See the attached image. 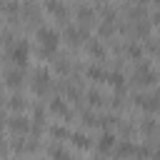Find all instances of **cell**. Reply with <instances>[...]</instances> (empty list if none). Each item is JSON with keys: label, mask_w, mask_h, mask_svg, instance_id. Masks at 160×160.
Segmentation results:
<instances>
[{"label": "cell", "mask_w": 160, "mask_h": 160, "mask_svg": "<svg viewBox=\"0 0 160 160\" xmlns=\"http://www.w3.org/2000/svg\"><path fill=\"white\" fill-rule=\"evenodd\" d=\"M60 40H62V35L55 28L40 25L35 30V50H38V55L45 58V60H52L58 55V50H60Z\"/></svg>", "instance_id": "6da1fadb"}, {"label": "cell", "mask_w": 160, "mask_h": 160, "mask_svg": "<svg viewBox=\"0 0 160 160\" xmlns=\"http://www.w3.org/2000/svg\"><path fill=\"white\" fill-rule=\"evenodd\" d=\"M158 82V70L152 68V62L150 60H138L135 62V68H132V72H130V85H135V88H140V90H148V88H152Z\"/></svg>", "instance_id": "7a4b0ae2"}, {"label": "cell", "mask_w": 160, "mask_h": 160, "mask_svg": "<svg viewBox=\"0 0 160 160\" xmlns=\"http://www.w3.org/2000/svg\"><path fill=\"white\" fill-rule=\"evenodd\" d=\"M30 55H32V48H30V42L22 40V38H15V40L8 45V60H10L12 65H18V68H28Z\"/></svg>", "instance_id": "3957f363"}, {"label": "cell", "mask_w": 160, "mask_h": 160, "mask_svg": "<svg viewBox=\"0 0 160 160\" xmlns=\"http://www.w3.org/2000/svg\"><path fill=\"white\" fill-rule=\"evenodd\" d=\"M60 35H62V40H65L68 45L78 48V45H85V42H88V38H90V25H82V22H65Z\"/></svg>", "instance_id": "277c9868"}, {"label": "cell", "mask_w": 160, "mask_h": 160, "mask_svg": "<svg viewBox=\"0 0 160 160\" xmlns=\"http://www.w3.org/2000/svg\"><path fill=\"white\" fill-rule=\"evenodd\" d=\"M30 90H32L38 98L50 95V90H52V72H50L48 68H38V70L32 72V78H30Z\"/></svg>", "instance_id": "5b68a950"}, {"label": "cell", "mask_w": 160, "mask_h": 160, "mask_svg": "<svg viewBox=\"0 0 160 160\" xmlns=\"http://www.w3.org/2000/svg\"><path fill=\"white\" fill-rule=\"evenodd\" d=\"M115 145H118V135L110 128H102V132L95 142V152L98 155H110V152H115Z\"/></svg>", "instance_id": "8992f818"}, {"label": "cell", "mask_w": 160, "mask_h": 160, "mask_svg": "<svg viewBox=\"0 0 160 160\" xmlns=\"http://www.w3.org/2000/svg\"><path fill=\"white\" fill-rule=\"evenodd\" d=\"M8 130L12 135H28L30 132V118L25 112H12L8 118Z\"/></svg>", "instance_id": "52a82bcc"}, {"label": "cell", "mask_w": 160, "mask_h": 160, "mask_svg": "<svg viewBox=\"0 0 160 160\" xmlns=\"http://www.w3.org/2000/svg\"><path fill=\"white\" fill-rule=\"evenodd\" d=\"M2 80H5V85H8L10 90H20V88L25 85V68H18V65L8 68V70L2 72Z\"/></svg>", "instance_id": "ba28073f"}, {"label": "cell", "mask_w": 160, "mask_h": 160, "mask_svg": "<svg viewBox=\"0 0 160 160\" xmlns=\"http://www.w3.org/2000/svg\"><path fill=\"white\" fill-rule=\"evenodd\" d=\"M42 8H45V10H48L58 22H62V25H65V22H68V18H70L68 5H65V2H60V0H45V2H42Z\"/></svg>", "instance_id": "9c48e42d"}, {"label": "cell", "mask_w": 160, "mask_h": 160, "mask_svg": "<svg viewBox=\"0 0 160 160\" xmlns=\"http://www.w3.org/2000/svg\"><path fill=\"white\" fill-rule=\"evenodd\" d=\"M48 110H50L52 115H58V118H65V120H70V118H72V110H70L68 100H65V98H60V95H52V98H50Z\"/></svg>", "instance_id": "30bf717a"}, {"label": "cell", "mask_w": 160, "mask_h": 160, "mask_svg": "<svg viewBox=\"0 0 160 160\" xmlns=\"http://www.w3.org/2000/svg\"><path fill=\"white\" fill-rule=\"evenodd\" d=\"M85 50H88V55H90L92 60H98V62L108 60V50H105V45H102L100 40H95V38H88V42H85Z\"/></svg>", "instance_id": "8fae6325"}, {"label": "cell", "mask_w": 160, "mask_h": 160, "mask_svg": "<svg viewBox=\"0 0 160 160\" xmlns=\"http://www.w3.org/2000/svg\"><path fill=\"white\" fill-rule=\"evenodd\" d=\"M105 82H108L112 90H118V92H125V95H128V78H125L120 70H108Z\"/></svg>", "instance_id": "7c38bea8"}, {"label": "cell", "mask_w": 160, "mask_h": 160, "mask_svg": "<svg viewBox=\"0 0 160 160\" xmlns=\"http://www.w3.org/2000/svg\"><path fill=\"white\" fill-rule=\"evenodd\" d=\"M75 18H78V22H82V25H92V22L98 20V10L82 2V5L75 8Z\"/></svg>", "instance_id": "4fadbf2b"}, {"label": "cell", "mask_w": 160, "mask_h": 160, "mask_svg": "<svg viewBox=\"0 0 160 160\" xmlns=\"http://www.w3.org/2000/svg\"><path fill=\"white\" fill-rule=\"evenodd\" d=\"M85 78L88 80H92V82H105V78H108V70L95 60V62H90V65H85Z\"/></svg>", "instance_id": "5bb4252c"}, {"label": "cell", "mask_w": 160, "mask_h": 160, "mask_svg": "<svg viewBox=\"0 0 160 160\" xmlns=\"http://www.w3.org/2000/svg\"><path fill=\"white\" fill-rule=\"evenodd\" d=\"M80 120H82V125L85 128H102V118L95 112V108H82L80 110Z\"/></svg>", "instance_id": "9a60e30c"}, {"label": "cell", "mask_w": 160, "mask_h": 160, "mask_svg": "<svg viewBox=\"0 0 160 160\" xmlns=\"http://www.w3.org/2000/svg\"><path fill=\"white\" fill-rule=\"evenodd\" d=\"M122 52H125L130 60H140V58L145 55V48L140 45V40H132V38H130V40L122 45Z\"/></svg>", "instance_id": "2e32d148"}, {"label": "cell", "mask_w": 160, "mask_h": 160, "mask_svg": "<svg viewBox=\"0 0 160 160\" xmlns=\"http://www.w3.org/2000/svg\"><path fill=\"white\" fill-rule=\"evenodd\" d=\"M70 142L78 148V150H90L95 142H92V138L88 135V132H80V130H75L72 135H70Z\"/></svg>", "instance_id": "e0dca14e"}, {"label": "cell", "mask_w": 160, "mask_h": 160, "mask_svg": "<svg viewBox=\"0 0 160 160\" xmlns=\"http://www.w3.org/2000/svg\"><path fill=\"white\" fill-rule=\"evenodd\" d=\"M135 152H138V145H132L130 138H120V142L115 145V155H118V158H130V155H135Z\"/></svg>", "instance_id": "ac0fdd59"}, {"label": "cell", "mask_w": 160, "mask_h": 160, "mask_svg": "<svg viewBox=\"0 0 160 160\" xmlns=\"http://www.w3.org/2000/svg\"><path fill=\"white\" fill-rule=\"evenodd\" d=\"M8 108H10L12 112H25V110H28V100L20 95V90H15V92L8 98Z\"/></svg>", "instance_id": "d6986e66"}, {"label": "cell", "mask_w": 160, "mask_h": 160, "mask_svg": "<svg viewBox=\"0 0 160 160\" xmlns=\"http://www.w3.org/2000/svg\"><path fill=\"white\" fill-rule=\"evenodd\" d=\"M52 70H55L58 75L68 78V75H70V70H72V62H70L68 58H60V55H55V58H52Z\"/></svg>", "instance_id": "ffe728a7"}, {"label": "cell", "mask_w": 160, "mask_h": 160, "mask_svg": "<svg viewBox=\"0 0 160 160\" xmlns=\"http://www.w3.org/2000/svg\"><path fill=\"white\" fill-rule=\"evenodd\" d=\"M48 132H50V138H52V140H58V142L70 140V135H72V130H68L65 125H50V128H48Z\"/></svg>", "instance_id": "44dd1931"}, {"label": "cell", "mask_w": 160, "mask_h": 160, "mask_svg": "<svg viewBox=\"0 0 160 160\" xmlns=\"http://www.w3.org/2000/svg\"><path fill=\"white\" fill-rule=\"evenodd\" d=\"M85 100H88V105H90V108H95V110L105 105V95H102L100 90H95V88L85 92Z\"/></svg>", "instance_id": "7402d4cb"}, {"label": "cell", "mask_w": 160, "mask_h": 160, "mask_svg": "<svg viewBox=\"0 0 160 160\" xmlns=\"http://www.w3.org/2000/svg\"><path fill=\"white\" fill-rule=\"evenodd\" d=\"M138 130H140V132H142L145 138H152V135L158 132V122H155L152 118H145V120H142V122L138 125Z\"/></svg>", "instance_id": "603a6c76"}, {"label": "cell", "mask_w": 160, "mask_h": 160, "mask_svg": "<svg viewBox=\"0 0 160 160\" xmlns=\"http://www.w3.org/2000/svg\"><path fill=\"white\" fill-rule=\"evenodd\" d=\"M48 155H52V158H70V150L62 148V145H50L48 148Z\"/></svg>", "instance_id": "cb8c5ba5"}, {"label": "cell", "mask_w": 160, "mask_h": 160, "mask_svg": "<svg viewBox=\"0 0 160 160\" xmlns=\"http://www.w3.org/2000/svg\"><path fill=\"white\" fill-rule=\"evenodd\" d=\"M152 152H155V150H152L150 145H138V152H135V155H140V158H148V155H152Z\"/></svg>", "instance_id": "d4e9b609"}, {"label": "cell", "mask_w": 160, "mask_h": 160, "mask_svg": "<svg viewBox=\"0 0 160 160\" xmlns=\"http://www.w3.org/2000/svg\"><path fill=\"white\" fill-rule=\"evenodd\" d=\"M150 22H152V28H160V10H155L150 15Z\"/></svg>", "instance_id": "484cf974"}, {"label": "cell", "mask_w": 160, "mask_h": 160, "mask_svg": "<svg viewBox=\"0 0 160 160\" xmlns=\"http://www.w3.org/2000/svg\"><path fill=\"white\" fill-rule=\"evenodd\" d=\"M5 128H8V118H5V115H2V112H0V132H2V130H5Z\"/></svg>", "instance_id": "4316f807"}, {"label": "cell", "mask_w": 160, "mask_h": 160, "mask_svg": "<svg viewBox=\"0 0 160 160\" xmlns=\"http://www.w3.org/2000/svg\"><path fill=\"white\" fill-rule=\"evenodd\" d=\"M2 105H8V98H5V92L0 90V108H2Z\"/></svg>", "instance_id": "83f0119b"}, {"label": "cell", "mask_w": 160, "mask_h": 160, "mask_svg": "<svg viewBox=\"0 0 160 160\" xmlns=\"http://www.w3.org/2000/svg\"><path fill=\"white\" fill-rule=\"evenodd\" d=\"M152 155H158V158H160V145H158V148H155V152H152Z\"/></svg>", "instance_id": "f1b7e54d"}, {"label": "cell", "mask_w": 160, "mask_h": 160, "mask_svg": "<svg viewBox=\"0 0 160 160\" xmlns=\"http://www.w3.org/2000/svg\"><path fill=\"white\" fill-rule=\"evenodd\" d=\"M0 12H2V2H0Z\"/></svg>", "instance_id": "f546056e"}, {"label": "cell", "mask_w": 160, "mask_h": 160, "mask_svg": "<svg viewBox=\"0 0 160 160\" xmlns=\"http://www.w3.org/2000/svg\"><path fill=\"white\" fill-rule=\"evenodd\" d=\"M158 55H160V52H158Z\"/></svg>", "instance_id": "4dcf8cb0"}]
</instances>
